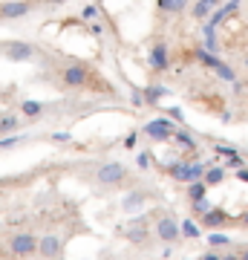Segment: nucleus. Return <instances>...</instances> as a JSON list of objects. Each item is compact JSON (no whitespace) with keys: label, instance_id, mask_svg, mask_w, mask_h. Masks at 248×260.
I'll return each instance as SVG.
<instances>
[{"label":"nucleus","instance_id":"5","mask_svg":"<svg viewBox=\"0 0 248 260\" xmlns=\"http://www.w3.org/2000/svg\"><path fill=\"white\" fill-rule=\"evenodd\" d=\"M61 249H64V243H61V237L58 234H41L38 237V257L44 260H55L58 254H61Z\"/></svg>","mask_w":248,"mask_h":260},{"label":"nucleus","instance_id":"11","mask_svg":"<svg viewBox=\"0 0 248 260\" xmlns=\"http://www.w3.org/2000/svg\"><path fill=\"white\" fill-rule=\"evenodd\" d=\"M150 67L159 70V73L167 70V47H165V44H159V47L150 49Z\"/></svg>","mask_w":248,"mask_h":260},{"label":"nucleus","instance_id":"24","mask_svg":"<svg viewBox=\"0 0 248 260\" xmlns=\"http://www.w3.org/2000/svg\"><path fill=\"white\" fill-rule=\"evenodd\" d=\"M81 18L84 20H95V18H98V6H84Z\"/></svg>","mask_w":248,"mask_h":260},{"label":"nucleus","instance_id":"16","mask_svg":"<svg viewBox=\"0 0 248 260\" xmlns=\"http://www.w3.org/2000/svg\"><path fill=\"white\" fill-rule=\"evenodd\" d=\"M208 246H214V249H225V246H231V237L225 232H211L208 234Z\"/></svg>","mask_w":248,"mask_h":260},{"label":"nucleus","instance_id":"23","mask_svg":"<svg viewBox=\"0 0 248 260\" xmlns=\"http://www.w3.org/2000/svg\"><path fill=\"white\" fill-rule=\"evenodd\" d=\"M217 78H222V81H237V73H234V67L220 64L217 67Z\"/></svg>","mask_w":248,"mask_h":260},{"label":"nucleus","instance_id":"8","mask_svg":"<svg viewBox=\"0 0 248 260\" xmlns=\"http://www.w3.org/2000/svg\"><path fill=\"white\" fill-rule=\"evenodd\" d=\"M199 220H202L205 229H211V232H220L222 225L228 223V211H222V208H208V211H205Z\"/></svg>","mask_w":248,"mask_h":260},{"label":"nucleus","instance_id":"15","mask_svg":"<svg viewBox=\"0 0 248 260\" xmlns=\"http://www.w3.org/2000/svg\"><path fill=\"white\" fill-rule=\"evenodd\" d=\"M222 179H225V168H208V171H205V177H202V182L211 188V185H220Z\"/></svg>","mask_w":248,"mask_h":260},{"label":"nucleus","instance_id":"2","mask_svg":"<svg viewBox=\"0 0 248 260\" xmlns=\"http://www.w3.org/2000/svg\"><path fill=\"white\" fill-rule=\"evenodd\" d=\"M95 179L101 182V185H124L127 182V168L119 165V162H107V165H101L98 171H95Z\"/></svg>","mask_w":248,"mask_h":260},{"label":"nucleus","instance_id":"1","mask_svg":"<svg viewBox=\"0 0 248 260\" xmlns=\"http://www.w3.org/2000/svg\"><path fill=\"white\" fill-rule=\"evenodd\" d=\"M9 254L12 257H32L38 254V234L32 232H18L9 237Z\"/></svg>","mask_w":248,"mask_h":260},{"label":"nucleus","instance_id":"6","mask_svg":"<svg viewBox=\"0 0 248 260\" xmlns=\"http://www.w3.org/2000/svg\"><path fill=\"white\" fill-rule=\"evenodd\" d=\"M145 133L150 136V139H156V142H167V139H173V121L153 119V121H147Z\"/></svg>","mask_w":248,"mask_h":260},{"label":"nucleus","instance_id":"18","mask_svg":"<svg viewBox=\"0 0 248 260\" xmlns=\"http://www.w3.org/2000/svg\"><path fill=\"white\" fill-rule=\"evenodd\" d=\"M20 113H23L26 119H35V116L44 113V104H41V102H23V104H20Z\"/></svg>","mask_w":248,"mask_h":260},{"label":"nucleus","instance_id":"13","mask_svg":"<svg viewBox=\"0 0 248 260\" xmlns=\"http://www.w3.org/2000/svg\"><path fill=\"white\" fill-rule=\"evenodd\" d=\"M217 3H220V0H196V3H193V18H196V20L211 18V12H214Z\"/></svg>","mask_w":248,"mask_h":260},{"label":"nucleus","instance_id":"26","mask_svg":"<svg viewBox=\"0 0 248 260\" xmlns=\"http://www.w3.org/2000/svg\"><path fill=\"white\" fill-rule=\"evenodd\" d=\"M147 102H159V95H162V87H147Z\"/></svg>","mask_w":248,"mask_h":260},{"label":"nucleus","instance_id":"14","mask_svg":"<svg viewBox=\"0 0 248 260\" xmlns=\"http://www.w3.org/2000/svg\"><path fill=\"white\" fill-rule=\"evenodd\" d=\"M167 174H170L173 179H179V182H193L191 179V165H188V162H182V165H170L167 168Z\"/></svg>","mask_w":248,"mask_h":260},{"label":"nucleus","instance_id":"33","mask_svg":"<svg viewBox=\"0 0 248 260\" xmlns=\"http://www.w3.org/2000/svg\"><path fill=\"white\" fill-rule=\"evenodd\" d=\"M239 223H242V225H248V211L242 214V220H239Z\"/></svg>","mask_w":248,"mask_h":260},{"label":"nucleus","instance_id":"17","mask_svg":"<svg viewBox=\"0 0 248 260\" xmlns=\"http://www.w3.org/2000/svg\"><path fill=\"white\" fill-rule=\"evenodd\" d=\"M196 61L202 67H208V70H217V67H220V58L211 55V52H205V49H196Z\"/></svg>","mask_w":248,"mask_h":260},{"label":"nucleus","instance_id":"10","mask_svg":"<svg viewBox=\"0 0 248 260\" xmlns=\"http://www.w3.org/2000/svg\"><path fill=\"white\" fill-rule=\"evenodd\" d=\"M124 237H127L130 243H136V246H141V243L147 240V232H145V220H138V225H136V223L124 225Z\"/></svg>","mask_w":248,"mask_h":260},{"label":"nucleus","instance_id":"3","mask_svg":"<svg viewBox=\"0 0 248 260\" xmlns=\"http://www.w3.org/2000/svg\"><path fill=\"white\" fill-rule=\"evenodd\" d=\"M153 234H156L162 243H176L179 237H182V232H179V223H176L170 214L159 217L156 223H153Z\"/></svg>","mask_w":248,"mask_h":260},{"label":"nucleus","instance_id":"4","mask_svg":"<svg viewBox=\"0 0 248 260\" xmlns=\"http://www.w3.org/2000/svg\"><path fill=\"white\" fill-rule=\"evenodd\" d=\"M90 78H92V73L81 64H69V67L61 70V81H64L66 87H87Z\"/></svg>","mask_w":248,"mask_h":260},{"label":"nucleus","instance_id":"35","mask_svg":"<svg viewBox=\"0 0 248 260\" xmlns=\"http://www.w3.org/2000/svg\"><path fill=\"white\" fill-rule=\"evenodd\" d=\"M49 3H52V6H61V3H66V0H49Z\"/></svg>","mask_w":248,"mask_h":260},{"label":"nucleus","instance_id":"20","mask_svg":"<svg viewBox=\"0 0 248 260\" xmlns=\"http://www.w3.org/2000/svg\"><path fill=\"white\" fill-rule=\"evenodd\" d=\"M179 232H182L188 240H196V237H199V225L193 223V220H182V223H179Z\"/></svg>","mask_w":248,"mask_h":260},{"label":"nucleus","instance_id":"21","mask_svg":"<svg viewBox=\"0 0 248 260\" xmlns=\"http://www.w3.org/2000/svg\"><path fill=\"white\" fill-rule=\"evenodd\" d=\"M173 139L179 142V145H182L185 150H193V148H196V139H193L191 133H185V130H176V133H173Z\"/></svg>","mask_w":248,"mask_h":260},{"label":"nucleus","instance_id":"22","mask_svg":"<svg viewBox=\"0 0 248 260\" xmlns=\"http://www.w3.org/2000/svg\"><path fill=\"white\" fill-rule=\"evenodd\" d=\"M188 6V0H159V9L162 12H182Z\"/></svg>","mask_w":248,"mask_h":260},{"label":"nucleus","instance_id":"29","mask_svg":"<svg viewBox=\"0 0 248 260\" xmlns=\"http://www.w3.org/2000/svg\"><path fill=\"white\" fill-rule=\"evenodd\" d=\"M199 260H222V254H217V251H205Z\"/></svg>","mask_w":248,"mask_h":260},{"label":"nucleus","instance_id":"12","mask_svg":"<svg viewBox=\"0 0 248 260\" xmlns=\"http://www.w3.org/2000/svg\"><path fill=\"white\" fill-rule=\"evenodd\" d=\"M188 200H191V203L208 200V185H205L202 179H196V182H188Z\"/></svg>","mask_w":248,"mask_h":260},{"label":"nucleus","instance_id":"34","mask_svg":"<svg viewBox=\"0 0 248 260\" xmlns=\"http://www.w3.org/2000/svg\"><path fill=\"white\" fill-rule=\"evenodd\" d=\"M239 260H248V249H242V254H239Z\"/></svg>","mask_w":248,"mask_h":260},{"label":"nucleus","instance_id":"27","mask_svg":"<svg viewBox=\"0 0 248 260\" xmlns=\"http://www.w3.org/2000/svg\"><path fill=\"white\" fill-rule=\"evenodd\" d=\"M228 165H231V168H237V171H239V168H242V159H239L237 153H231V156H228Z\"/></svg>","mask_w":248,"mask_h":260},{"label":"nucleus","instance_id":"19","mask_svg":"<svg viewBox=\"0 0 248 260\" xmlns=\"http://www.w3.org/2000/svg\"><path fill=\"white\" fill-rule=\"evenodd\" d=\"M20 124H23V121H20L18 116H3V119H0V133H15Z\"/></svg>","mask_w":248,"mask_h":260},{"label":"nucleus","instance_id":"32","mask_svg":"<svg viewBox=\"0 0 248 260\" xmlns=\"http://www.w3.org/2000/svg\"><path fill=\"white\" fill-rule=\"evenodd\" d=\"M222 260H239L237 254H222Z\"/></svg>","mask_w":248,"mask_h":260},{"label":"nucleus","instance_id":"36","mask_svg":"<svg viewBox=\"0 0 248 260\" xmlns=\"http://www.w3.org/2000/svg\"><path fill=\"white\" fill-rule=\"evenodd\" d=\"M245 67H248V58H245Z\"/></svg>","mask_w":248,"mask_h":260},{"label":"nucleus","instance_id":"9","mask_svg":"<svg viewBox=\"0 0 248 260\" xmlns=\"http://www.w3.org/2000/svg\"><path fill=\"white\" fill-rule=\"evenodd\" d=\"M32 44H23V41H9L6 44V58H12V61H29L32 58Z\"/></svg>","mask_w":248,"mask_h":260},{"label":"nucleus","instance_id":"28","mask_svg":"<svg viewBox=\"0 0 248 260\" xmlns=\"http://www.w3.org/2000/svg\"><path fill=\"white\" fill-rule=\"evenodd\" d=\"M136 162H138V168H147V165H150V156H147V153H138Z\"/></svg>","mask_w":248,"mask_h":260},{"label":"nucleus","instance_id":"30","mask_svg":"<svg viewBox=\"0 0 248 260\" xmlns=\"http://www.w3.org/2000/svg\"><path fill=\"white\" fill-rule=\"evenodd\" d=\"M90 29H92V35H101V32H104V26H101V23H92Z\"/></svg>","mask_w":248,"mask_h":260},{"label":"nucleus","instance_id":"25","mask_svg":"<svg viewBox=\"0 0 248 260\" xmlns=\"http://www.w3.org/2000/svg\"><path fill=\"white\" fill-rule=\"evenodd\" d=\"M191 208H193L196 214H199V217H202V214L208 211V208H211V203H208V200H199V203H191Z\"/></svg>","mask_w":248,"mask_h":260},{"label":"nucleus","instance_id":"31","mask_svg":"<svg viewBox=\"0 0 248 260\" xmlns=\"http://www.w3.org/2000/svg\"><path fill=\"white\" fill-rule=\"evenodd\" d=\"M237 177L242 179V182H248V171H245V168H239V171H237Z\"/></svg>","mask_w":248,"mask_h":260},{"label":"nucleus","instance_id":"7","mask_svg":"<svg viewBox=\"0 0 248 260\" xmlns=\"http://www.w3.org/2000/svg\"><path fill=\"white\" fill-rule=\"evenodd\" d=\"M29 6L26 0H6L0 3V20H18V18H26L29 15Z\"/></svg>","mask_w":248,"mask_h":260}]
</instances>
